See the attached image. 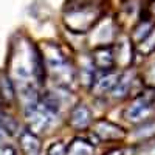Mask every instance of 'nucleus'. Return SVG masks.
Segmentation results:
<instances>
[{
	"instance_id": "nucleus-1",
	"label": "nucleus",
	"mask_w": 155,
	"mask_h": 155,
	"mask_svg": "<svg viewBox=\"0 0 155 155\" xmlns=\"http://www.w3.org/2000/svg\"><path fill=\"white\" fill-rule=\"evenodd\" d=\"M102 14V0H70L64 9V22L73 33H87L96 27Z\"/></svg>"
},
{
	"instance_id": "nucleus-2",
	"label": "nucleus",
	"mask_w": 155,
	"mask_h": 155,
	"mask_svg": "<svg viewBox=\"0 0 155 155\" xmlns=\"http://www.w3.org/2000/svg\"><path fill=\"white\" fill-rule=\"evenodd\" d=\"M42 56L45 62V73H50L53 76L54 82L59 85H68L74 79V71L68 65L67 58L62 54L59 47L47 44L42 50Z\"/></svg>"
},
{
	"instance_id": "nucleus-3",
	"label": "nucleus",
	"mask_w": 155,
	"mask_h": 155,
	"mask_svg": "<svg viewBox=\"0 0 155 155\" xmlns=\"http://www.w3.org/2000/svg\"><path fill=\"white\" fill-rule=\"evenodd\" d=\"M53 116L54 115L44 107L39 98L25 104V120L28 124V130H31L36 135L47 130L51 124Z\"/></svg>"
},
{
	"instance_id": "nucleus-4",
	"label": "nucleus",
	"mask_w": 155,
	"mask_h": 155,
	"mask_svg": "<svg viewBox=\"0 0 155 155\" xmlns=\"http://www.w3.org/2000/svg\"><path fill=\"white\" fill-rule=\"evenodd\" d=\"M153 109H155V101L147 95H141V96H137L130 104L126 107L124 118L129 123H134V124L143 123L150 116Z\"/></svg>"
},
{
	"instance_id": "nucleus-5",
	"label": "nucleus",
	"mask_w": 155,
	"mask_h": 155,
	"mask_svg": "<svg viewBox=\"0 0 155 155\" xmlns=\"http://www.w3.org/2000/svg\"><path fill=\"white\" fill-rule=\"evenodd\" d=\"M93 135L99 141H120L124 138L126 132L123 127L109 120H98L93 123Z\"/></svg>"
},
{
	"instance_id": "nucleus-6",
	"label": "nucleus",
	"mask_w": 155,
	"mask_h": 155,
	"mask_svg": "<svg viewBox=\"0 0 155 155\" xmlns=\"http://www.w3.org/2000/svg\"><path fill=\"white\" fill-rule=\"evenodd\" d=\"M68 124L74 130H85L92 126V112L85 104H76L68 116Z\"/></svg>"
},
{
	"instance_id": "nucleus-7",
	"label": "nucleus",
	"mask_w": 155,
	"mask_h": 155,
	"mask_svg": "<svg viewBox=\"0 0 155 155\" xmlns=\"http://www.w3.org/2000/svg\"><path fill=\"white\" fill-rule=\"evenodd\" d=\"M92 64L102 71L113 70L115 67V58H113V47L112 45H99L95 48L93 56H92Z\"/></svg>"
},
{
	"instance_id": "nucleus-8",
	"label": "nucleus",
	"mask_w": 155,
	"mask_h": 155,
	"mask_svg": "<svg viewBox=\"0 0 155 155\" xmlns=\"http://www.w3.org/2000/svg\"><path fill=\"white\" fill-rule=\"evenodd\" d=\"M120 73H116L113 70H109L106 73H102L98 78H93V82H92V93L95 96H104L107 93L112 92V88L118 79Z\"/></svg>"
},
{
	"instance_id": "nucleus-9",
	"label": "nucleus",
	"mask_w": 155,
	"mask_h": 155,
	"mask_svg": "<svg viewBox=\"0 0 155 155\" xmlns=\"http://www.w3.org/2000/svg\"><path fill=\"white\" fill-rule=\"evenodd\" d=\"M19 147L22 150V155H41L42 153V146L41 140L37 138L36 134L31 130H22L19 135Z\"/></svg>"
},
{
	"instance_id": "nucleus-10",
	"label": "nucleus",
	"mask_w": 155,
	"mask_h": 155,
	"mask_svg": "<svg viewBox=\"0 0 155 155\" xmlns=\"http://www.w3.org/2000/svg\"><path fill=\"white\" fill-rule=\"evenodd\" d=\"M132 82H134V76L130 71H124L118 76V79H116L113 88H112V96L115 99H123L129 95L130 92V87H132Z\"/></svg>"
},
{
	"instance_id": "nucleus-11",
	"label": "nucleus",
	"mask_w": 155,
	"mask_h": 155,
	"mask_svg": "<svg viewBox=\"0 0 155 155\" xmlns=\"http://www.w3.org/2000/svg\"><path fill=\"white\" fill-rule=\"evenodd\" d=\"M113 58H115V65H123L127 67L132 62V45L129 41H120L113 47Z\"/></svg>"
},
{
	"instance_id": "nucleus-12",
	"label": "nucleus",
	"mask_w": 155,
	"mask_h": 155,
	"mask_svg": "<svg viewBox=\"0 0 155 155\" xmlns=\"http://www.w3.org/2000/svg\"><path fill=\"white\" fill-rule=\"evenodd\" d=\"M0 99L5 104H11L16 99L14 82H12L8 73H0Z\"/></svg>"
},
{
	"instance_id": "nucleus-13",
	"label": "nucleus",
	"mask_w": 155,
	"mask_h": 155,
	"mask_svg": "<svg viewBox=\"0 0 155 155\" xmlns=\"http://www.w3.org/2000/svg\"><path fill=\"white\" fill-rule=\"evenodd\" d=\"M65 155H95L93 146L84 140H73L67 146Z\"/></svg>"
},
{
	"instance_id": "nucleus-14",
	"label": "nucleus",
	"mask_w": 155,
	"mask_h": 155,
	"mask_svg": "<svg viewBox=\"0 0 155 155\" xmlns=\"http://www.w3.org/2000/svg\"><path fill=\"white\" fill-rule=\"evenodd\" d=\"M65 152H67V146L62 141H58V143H53L48 147L47 155H65Z\"/></svg>"
},
{
	"instance_id": "nucleus-15",
	"label": "nucleus",
	"mask_w": 155,
	"mask_h": 155,
	"mask_svg": "<svg viewBox=\"0 0 155 155\" xmlns=\"http://www.w3.org/2000/svg\"><path fill=\"white\" fill-rule=\"evenodd\" d=\"M146 17L150 19L153 23H155V0H152V2L147 5V9H146Z\"/></svg>"
},
{
	"instance_id": "nucleus-16",
	"label": "nucleus",
	"mask_w": 155,
	"mask_h": 155,
	"mask_svg": "<svg viewBox=\"0 0 155 155\" xmlns=\"http://www.w3.org/2000/svg\"><path fill=\"white\" fill-rule=\"evenodd\" d=\"M138 155H155V141L150 144H144L143 150H141Z\"/></svg>"
},
{
	"instance_id": "nucleus-17",
	"label": "nucleus",
	"mask_w": 155,
	"mask_h": 155,
	"mask_svg": "<svg viewBox=\"0 0 155 155\" xmlns=\"http://www.w3.org/2000/svg\"><path fill=\"white\" fill-rule=\"evenodd\" d=\"M106 155H127V150L126 149H115V150H112Z\"/></svg>"
},
{
	"instance_id": "nucleus-18",
	"label": "nucleus",
	"mask_w": 155,
	"mask_h": 155,
	"mask_svg": "<svg viewBox=\"0 0 155 155\" xmlns=\"http://www.w3.org/2000/svg\"><path fill=\"white\" fill-rule=\"evenodd\" d=\"M5 129L2 127V126H0V144H2V141H3V138H5Z\"/></svg>"
}]
</instances>
